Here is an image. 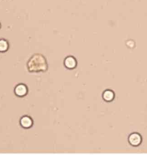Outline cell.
<instances>
[{
  "label": "cell",
  "instance_id": "obj_1",
  "mask_svg": "<svg viewBox=\"0 0 147 159\" xmlns=\"http://www.w3.org/2000/svg\"><path fill=\"white\" fill-rule=\"evenodd\" d=\"M27 69L30 73L46 72L48 69L47 60L43 55L39 53L33 54L28 60Z\"/></svg>",
  "mask_w": 147,
  "mask_h": 159
},
{
  "label": "cell",
  "instance_id": "obj_2",
  "mask_svg": "<svg viewBox=\"0 0 147 159\" xmlns=\"http://www.w3.org/2000/svg\"><path fill=\"white\" fill-rule=\"evenodd\" d=\"M28 87L24 84H18L14 89L15 94L17 97H25L28 94Z\"/></svg>",
  "mask_w": 147,
  "mask_h": 159
},
{
  "label": "cell",
  "instance_id": "obj_3",
  "mask_svg": "<svg viewBox=\"0 0 147 159\" xmlns=\"http://www.w3.org/2000/svg\"><path fill=\"white\" fill-rule=\"evenodd\" d=\"M64 65L67 69L72 70L76 68L78 62L75 57L72 56H69L65 58L64 61Z\"/></svg>",
  "mask_w": 147,
  "mask_h": 159
},
{
  "label": "cell",
  "instance_id": "obj_4",
  "mask_svg": "<svg viewBox=\"0 0 147 159\" xmlns=\"http://www.w3.org/2000/svg\"><path fill=\"white\" fill-rule=\"evenodd\" d=\"M33 119L29 116H23L20 120V124L21 127L26 129L32 128L33 125Z\"/></svg>",
  "mask_w": 147,
  "mask_h": 159
},
{
  "label": "cell",
  "instance_id": "obj_5",
  "mask_svg": "<svg viewBox=\"0 0 147 159\" xmlns=\"http://www.w3.org/2000/svg\"><path fill=\"white\" fill-rule=\"evenodd\" d=\"M142 138L141 135L137 133H134L129 135L128 141L130 145L133 146H138L141 144Z\"/></svg>",
  "mask_w": 147,
  "mask_h": 159
},
{
  "label": "cell",
  "instance_id": "obj_6",
  "mask_svg": "<svg viewBox=\"0 0 147 159\" xmlns=\"http://www.w3.org/2000/svg\"><path fill=\"white\" fill-rule=\"evenodd\" d=\"M103 99L107 102H110L113 101L115 98V93L112 90L107 89L103 93Z\"/></svg>",
  "mask_w": 147,
  "mask_h": 159
},
{
  "label": "cell",
  "instance_id": "obj_7",
  "mask_svg": "<svg viewBox=\"0 0 147 159\" xmlns=\"http://www.w3.org/2000/svg\"><path fill=\"white\" fill-rule=\"evenodd\" d=\"M9 48V43L5 39H0V52H5Z\"/></svg>",
  "mask_w": 147,
  "mask_h": 159
},
{
  "label": "cell",
  "instance_id": "obj_8",
  "mask_svg": "<svg viewBox=\"0 0 147 159\" xmlns=\"http://www.w3.org/2000/svg\"><path fill=\"white\" fill-rule=\"evenodd\" d=\"M1 23H0V29H1Z\"/></svg>",
  "mask_w": 147,
  "mask_h": 159
}]
</instances>
